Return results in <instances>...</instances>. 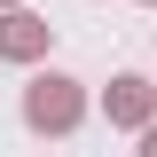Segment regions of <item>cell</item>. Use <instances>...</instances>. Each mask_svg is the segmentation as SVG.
<instances>
[{"label": "cell", "mask_w": 157, "mask_h": 157, "mask_svg": "<svg viewBox=\"0 0 157 157\" xmlns=\"http://www.w3.org/2000/svg\"><path fill=\"white\" fill-rule=\"evenodd\" d=\"M24 118H32V126H71V118H78L71 78H39V86H32V102H24Z\"/></svg>", "instance_id": "obj_1"}, {"label": "cell", "mask_w": 157, "mask_h": 157, "mask_svg": "<svg viewBox=\"0 0 157 157\" xmlns=\"http://www.w3.org/2000/svg\"><path fill=\"white\" fill-rule=\"evenodd\" d=\"M0 47H8V55H32V47H39V24H32V16L0 24Z\"/></svg>", "instance_id": "obj_2"}, {"label": "cell", "mask_w": 157, "mask_h": 157, "mask_svg": "<svg viewBox=\"0 0 157 157\" xmlns=\"http://www.w3.org/2000/svg\"><path fill=\"white\" fill-rule=\"evenodd\" d=\"M141 102H149V94H141V78H118V94H110V110H118V118H141Z\"/></svg>", "instance_id": "obj_3"}, {"label": "cell", "mask_w": 157, "mask_h": 157, "mask_svg": "<svg viewBox=\"0 0 157 157\" xmlns=\"http://www.w3.org/2000/svg\"><path fill=\"white\" fill-rule=\"evenodd\" d=\"M141 157H157V134H149V149H141Z\"/></svg>", "instance_id": "obj_4"}]
</instances>
